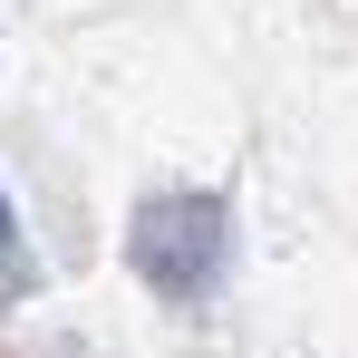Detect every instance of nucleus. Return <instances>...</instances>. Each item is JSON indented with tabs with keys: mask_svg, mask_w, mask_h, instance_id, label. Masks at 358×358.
I'll list each match as a JSON object with an SVG mask.
<instances>
[{
	"mask_svg": "<svg viewBox=\"0 0 358 358\" xmlns=\"http://www.w3.org/2000/svg\"><path fill=\"white\" fill-rule=\"evenodd\" d=\"M223 242H233L223 194L175 184V194H145V203H136V223H126V262H136V281H145V291L203 300L213 281H223Z\"/></svg>",
	"mask_w": 358,
	"mask_h": 358,
	"instance_id": "f257e3e1",
	"label": "nucleus"
},
{
	"mask_svg": "<svg viewBox=\"0 0 358 358\" xmlns=\"http://www.w3.org/2000/svg\"><path fill=\"white\" fill-rule=\"evenodd\" d=\"M0 262H10V194H0Z\"/></svg>",
	"mask_w": 358,
	"mask_h": 358,
	"instance_id": "f03ea898",
	"label": "nucleus"
}]
</instances>
